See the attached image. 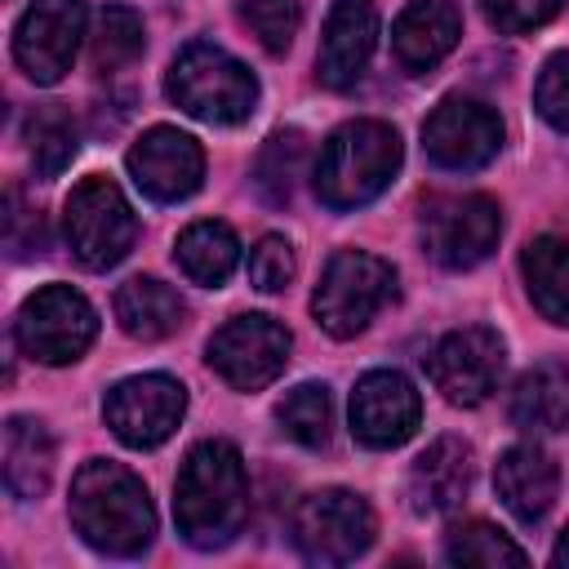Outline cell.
Listing matches in <instances>:
<instances>
[{"label": "cell", "instance_id": "obj_18", "mask_svg": "<svg viewBox=\"0 0 569 569\" xmlns=\"http://www.w3.org/2000/svg\"><path fill=\"white\" fill-rule=\"evenodd\" d=\"M467 489H471V449L453 436L431 440L413 458L405 480V498L413 516H449L453 507H462Z\"/></svg>", "mask_w": 569, "mask_h": 569}, {"label": "cell", "instance_id": "obj_33", "mask_svg": "<svg viewBox=\"0 0 569 569\" xmlns=\"http://www.w3.org/2000/svg\"><path fill=\"white\" fill-rule=\"evenodd\" d=\"M533 107L551 129L569 133V53H551L542 62L533 84Z\"/></svg>", "mask_w": 569, "mask_h": 569}, {"label": "cell", "instance_id": "obj_2", "mask_svg": "<svg viewBox=\"0 0 569 569\" xmlns=\"http://www.w3.org/2000/svg\"><path fill=\"white\" fill-rule=\"evenodd\" d=\"M71 525L102 556H142L156 538L147 485L107 458H89L71 480Z\"/></svg>", "mask_w": 569, "mask_h": 569}, {"label": "cell", "instance_id": "obj_10", "mask_svg": "<svg viewBox=\"0 0 569 569\" xmlns=\"http://www.w3.org/2000/svg\"><path fill=\"white\" fill-rule=\"evenodd\" d=\"M289 347H293V338H289V329L280 320H271V316H236L209 338L204 356H209V369L227 387L258 391V387H267V382H276L284 373Z\"/></svg>", "mask_w": 569, "mask_h": 569}, {"label": "cell", "instance_id": "obj_4", "mask_svg": "<svg viewBox=\"0 0 569 569\" xmlns=\"http://www.w3.org/2000/svg\"><path fill=\"white\" fill-rule=\"evenodd\" d=\"M164 89L187 116H196L204 124H240L258 107L253 71L240 58H231L227 49L204 44V40L187 44L173 58V67L164 76Z\"/></svg>", "mask_w": 569, "mask_h": 569}, {"label": "cell", "instance_id": "obj_15", "mask_svg": "<svg viewBox=\"0 0 569 569\" xmlns=\"http://www.w3.org/2000/svg\"><path fill=\"white\" fill-rule=\"evenodd\" d=\"M422 422V400L413 382L396 369H373L351 391V436L369 449L405 445Z\"/></svg>", "mask_w": 569, "mask_h": 569}, {"label": "cell", "instance_id": "obj_32", "mask_svg": "<svg viewBox=\"0 0 569 569\" xmlns=\"http://www.w3.org/2000/svg\"><path fill=\"white\" fill-rule=\"evenodd\" d=\"M4 244L13 258L44 253V218L36 204H27L22 187H9V200H4Z\"/></svg>", "mask_w": 569, "mask_h": 569}, {"label": "cell", "instance_id": "obj_24", "mask_svg": "<svg viewBox=\"0 0 569 569\" xmlns=\"http://www.w3.org/2000/svg\"><path fill=\"white\" fill-rule=\"evenodd\" d=\"M520 271H525V284H529L533 307L551 325H565L569 329V240L538 236L520 253Z\"/></svg>", "mask_w": 569, "mask_h": 569}, {"label": "cell", "instance_id": "obj_35", "mask_svg": "<svg viewBox=\"0 0 569 569\" xmlns=\"http://www.w3.org/2000/svg\"><path fill=\"white\" fill-rule=\"evenodd\" d=\"M565 0H480L489 27L507 31V36H520V31H533L542 22H551L560 13Z\"/></svg>", "mask_w": 569, "mask_h": 569}, {"label": "cell", "instance_id": "obj_27", "mask_svg": "<svg viewBox=\"0 0 569 569\" xmlns=\"http://www.w3.org/2000/svg\"><path fill=\"white\" fill-rule=\"evenodd\" d=\"M276 422L289 440H298L302 449H325L329 445V427H333V400L325 382H302L293 387L280 405H276Z\"/></svg>", "mask_w": 569, "mask_h": 569}, {"label": "cell", "instance_id": "obj_26", "mask_svg": "<svg viewBox=\"0 0 569 569\" xmlns=\"http://www.w3.org/2000/svg\"><path fill=\"white\" fill-rule=\"evenodd\" d=\"M302 164H307V138H302V129H276L262 142V151H258L253 182H258V191L271 204H289L293 191H298Z\"/></svg>", "mask_w": 569, "mask_h": 569}, {"label": "cell", "instance_id": "obj_14", "mask_svg": "<svg viewBox=\"0 0 569 569\" xmlns=\"http://www.w3.org/2000/svg\"><path fill=\"white\" fill-rule=\"evenodd\" d=\"M422 147L440 169H485L502 151V120L489 102L480 98H445L427 124H422Z\"/></svg>", "mask_w": 569, "mask_h": 569}, {"label": "cell", "instance_id": "obj_22", "mask_svg": "<svg viewBox=\"0 0 569 569\" xmlns=\"http://www.w3.org/2000/svg\"><path fill=\"white\" fill-rule=\"evenodd\" d=\"M182 316H187L182 298L156 276H133L116 289V320L138 342H160V338L178 333Z\"/></svg>", "mask_w": 569, "mask_h": 569}, {"label": "cell", "instance_id": "obj_28", "mask_svg": "<svg viewBox=\"0 0 569 569\" xmlns=\"http://www.w3.org/2000/svg\"><path fill=\"white\" fill-rule=\"evenodd\" d=\"M147 36H142V18L129 9V4H107L98 13V27L89 36V58H93V71L111 76L120 67H129L138 53H142Z\"/></svg>", "mask_w": 569, "mask_h": 569}, {"label": "cell", "instance_id": "obj_7", "mask_svg": "<svg viewBox=\"0 0 569 569\" xmlns=\"http://www.w3.org/2000/svg\"><path fill=\"white\" fill-rule=\"evenodd\" d=\"M98 333V311L89 307V298L71 284H44L36 289L13 320V338L18 347L40 360V365H71L89 351Z\"/></svg>", "mask_w": 569, "mask_h": 569}, {"label": "cell", "instance_id": "obj_3", "mask_svg": "<svg viewBox=\"0 0 569 569\" xmlns=\"http://www.w3.org/2000/svg\"><path fill=\"white\" fill-rule=\"evenodd\" d=\"M400 169V133L382 120H351L320 147L316 196L329 209H360L378 200Z\"/></svg>", "mask_w": 569, "mask_h": 569}, {"label": "cell", "instance_id": "obj_9", "mask_svg": "<svg viewBox=\"0 0 569 569\" xmlns=\"http://www.w3.org/2000/svg\"><path fill=\"white\" fill-rule=\"evenodd\" d=\"M418 231H422V249L440 267L471 271L498 249L502 213L489 196H436L422 204Z\"/></svg>", "mask_w": 569, "mask_h": 569}, {"label": "cell", "instance_id": "obj_12", "mask_svg": "<svg viewBox=\"0 0 569 569\" xmlns=\"http://www.w3.org/2000/svg\"><path fill=\"white\" fill-rule=\"evenodd\" d=\"M187 413V391L169 373H138L107 391L102 418L129 449H156L164 445Z\"/></svg>", "mask_w": 569, "mask_h": 569}, {"label": "cell", "instance_id": "obj_34", "mask_svg": "<svg viewBox=\"0 0 569 569\" xmlns=\"http://www.w3.org/2000/svg\"><path fill=\"white\" fill-rule=\"evenodd\" d=\"M293 249L284 236H262L249 253V280L262 289V293H280L289 280H293Z\"/></svg>", "mask_w": 569, "mask_h": 569}, {"label": "cell", "instance_id": "obj_6", "mask_svg": "<svg viewBox=\"0 0 569 569\" xmlns=\"http://www.w3.org/2000/svg\"><path fill=\"white\" fill-rule=\"evenodd\" d=\"M62 231L71 253L89 267V271H107L116 267L138 236V218L129 209V200L120 196V187L111 178H84L71 187L67 204H62Z\"/></svg>", "mask_w": 569, "mask_h": 569}, {"label": "cell", "instance_id": "obj_21", "mask_svg": "<svg viewBox=\"0 0 569 569\" xmlns=\"http://www.w3.org/2000/svg\"><path fill=\"white\" fill-rule=\"evenodd\" d=\"M511 422L529 436H556L569 427V365L542 360L516 378Z\"/></svg>", "mask_w": 569, "mask_h": 569}, {"label": "cell", "instance_id": "obj_20", "mask_svg": "<svg viewBox=\"0 0 569 569\" xmlns=\"http://www.w3.org/2000/svg\"><path fill=\"white\" fill-rule=\"evenodd\" d=\"M493 489H498L502 507H507L516 520L533 525V520H542V516L551 511L556 489H560V471H556L551 453L538 449L533 440H529V445H511V449H502V458L493 462Z\"/></svg>", "mask_w": 569, "mask_h": 569}, {"label": "cell", "instance_id": "obj_1", "mask_svg": "<svg viewBox=\"0 0 569 569\" xmlns=\"http://www.w3.org/2000/svg\"><path fill=\"white\" fill-rule=\"evenodd\" d=\"M244 516H249V476L240 449L227 440H200L182 458L173 485L178 533L191 547L213 551L240 533Z\"/></svg>", "mask_w": 569, "mask_h": 569}, {"label": "cell", "instance_id": "obj_29", "mask_svg": "<svg viewBox=\"0 0 569 569\" xmlns=\"http://www.w3.org/2000/svg\"><path fill=\"white\" fill-rule=\"evenodd\" d=\"M76 147H80V133H76V120L62 107H40L27 120V151H31L36 178H44V182L58 178L76 160Z\"/></svg>", "mask_w": 569, "mask_h": 569}, {"label": "cell", "instance_id": "obj_11", "mask_svg": "<svg viewBox=\"0 0 569 569\" xmlns=\"http://www.w3.org/2000/svg\"><path fill=\"white\" fill-rule=\"evenodd\" d=\"M507 369V347L493 329L485 325H467L453 329L436 342V351L427 356V378L431 387L449 400V405H485L498 391V378Z\"/></svg>", "mask_w": 569, "mask_h": 569}, {"label": "cell", "instance_id": "obj_30", "mask_svg": "<svg viewBox=\"0 0 569 569\" xmlns=\"http://www.w3.org/2000/svg\"><path fill=\"white\" fill-rule=\"evenodd\" d=\"M445 560H453V565H525V551L489 520H462L445 533Z\"/></svg>", "mask_w": 569, "mask_h": 569}, {"label": "cell", "instance_id": "obj_31", "mask_svg": "<svg viewBox=\"0 0 569 569\" xmlns=\"http://www.w3.org/2000/svg\"><path fill=\"white\" fill-rule=\"evenodd\" d=\"M240 18L267 53H284L298 36L302 0H240Z\"/></svg>", "mask_w": 569, "mask_h": 569}, {"label": "cell", "instance_id": "obj_36", "mask_svg": "<svg viewBox=\"0 0 569 569\" xmlns=\"http://www.w3.org/2000/svg\"><path fill=\"white\" fill-rule=\"evenodd\" d=\"M551 560H556L560 569H569V525H565V533L556 538V551H551Z\"/></svg>", "mask_w": 569, "mask_h": 569}, {"label": "cell", "instance_id": "obj_23", "mask_svg": "<svg viewBox=\"0 0 569 569\" xmlns=\"http://www.w3.org/2000/svg\"><path fill=\"white\" fill-rule=\"evenodd\" d=\"M53 480V436L40 418H9L4 422V485L13 498L31 502Z\"/></svg>", "mask_w": 569, "mask_h": 569}, {"label": "cell", "instance_id": "obj_5", "mask_svg": "<svg viewBox=\"0 0 569 569\" xmlns=\"http://www.w3.org/2000/svg\"><path fill=\"white\" fill-rule=\"evenodd\" d=\"M391 293H396L391 262H382L378 253H365V249H342L329 258L316 293H311V311L329 338H356L391 302Z\"/></svg>", "mask_w": 569, "mask_h": 569}, {"label": "cell", "instance_id": "obj_19", "mask_svg": "<svg viewBox=\"0 0 569 569\" xmlns=\"http://www.w3.org/2000/svg\"><path fill=\"white\" fill-rule=\"evenodd\" d=\"M462 36V13L453 0H413L391 22V53L409 76L431 71Z\"/></svg>", "mask_w": 569, "mask_h": 569}, {"label": "cell", "instance_id": "obj_8", "mask_svg": "<svg viewBox=\"0 0 569 569\" xmlns=\"http://www.w3.org/2000/svg\"><path fill=\"white\" fill-rule=\"evenodd\" d=\"M293 547L311 565H347L373 542V511L351 489H316L293 507Z\"/></svg>", "mask_w": 569, "mask_h": 569}, {"label": "cell", "instance_id": "obj_17", "mask_svg": "<svg viewBox=\"0 0 569 569\" xmlns=\"http://www.w3.org/2000/svg\"><path fill=\"white\" fill-rule=\"evenodd\" d=\"M378 44V13L369 0H333L316 53V76L325 89H351Z\"/></svg>", "mask_w": 569, "mask_h": 569}, {"label": "cell", "instance_id": "obj_13", "mask_svg": "<svg viewBox=\"0 0 569 569\" xmlns=\"http://www.w3.org/2000/svg\"><path fill=\"white\" fill-rule=\"evenodd\" d=\"M84 40V0H31L13 27V58L36 84H58Z\"/></svg>", "mask_w": 569, "mask_h": 569}, {"label": "cell", "instance_id": "obj_25", "mask_svg": "<svg viewBox=\"0 0 569 569\" xmlns=\"http://www.w3.org/2000/svg\"><path fill=\"white\" fill-rule=\"evenodd\" d=\"M173 258L187 271V280H196L204 289H218L240 262V240H236V231L227 222H191L178 236Z\"/></svg>", "mask_w": 569, "mask_h": 569}, {"label": "cell", "instance_id": "obj_16", "mask_svg": "<svg viewBox=\"0 0 569 569\" xmlns=\"http://www.w3.org/2000/svg\"><path fill=\"white\" fill-rule=\"evenodd\" d=\"M129 173L142 196L173 204V200H187L204 182V151L191 133L156 124L129 147Z\"/></svg>", "mask_w": 569, "mask_h": 569}]
</instances>
